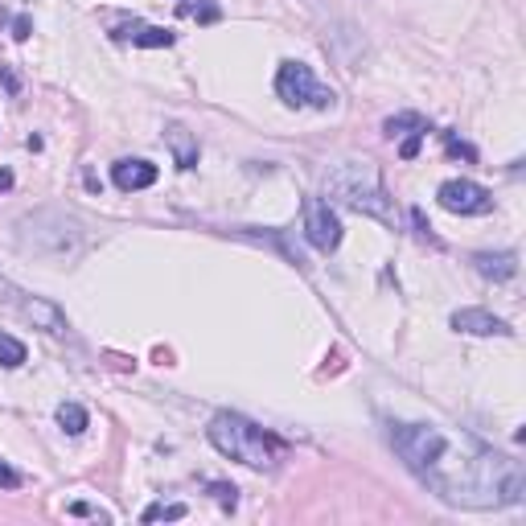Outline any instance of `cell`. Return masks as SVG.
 I'll return each mask as SVG.
<instances>
[{
    "label": "cell",
    "mask_w": 526,
    "mask_h": 526,
    "mask_svg": "<svg viewBox=\"0 0 526 526\" xmlns=\"http://www.w3.org/2000/svg\"><path fill=\"white\" fill-rule=\"evenodd\" d=\"M391 444L428 490L457 510H502L526 498V473L514 457L436 424H395Z\"/></svg>",
    "instance_id": "obj_1"
},
{
    "label": "cell",
    "mask_w": 526,
    "mask_h": 526,
    "mask_svg": "<svg viewBox=\"0 0 526 526\" xmlns=\"http://www.w3.org/2000/svg\"><path fill=\"white\" fill-rule=\"evenodd\" d=\"M206 436L222 457H231L247 469H276L284 457V444L268 428L251 424L247 416H235V411H218L206 428Z\"/></svg>",
    "instance_id": "obj_2"
},
{
    "label": "cell",
    "mask_w": 526,
    "mask_h": 526,
    "mask_svg": "<svg viewBox=\"0 0 526 526\" xmlns=\"http://www.w3.org/2000/svg\"><path fill=\"white\" fill-rule=\"evenodd\" d=\"M17 243L21 251L62 259L83 247V227H79V218H70L62 210H33L17 222Z\"/></svg>",
    "instance_id": "obj_3"
},
{
    "label": "cell",
    "mask_w": 526,
    "mask_h": 526,
    "mask_svg": "<svg viewBox=\"0 0 526 526\" xmlns=\"http://www.w3.org/2000/svg\"><path fill=\"white\" fill-rule=\"evenodd\" d=\"M329 194L342 198L350 210L370 214V218L387 222V227H395V202L387 198L379 173H374L370 165L350 161V165H342V169H333V173H329Z\"/></svg>",
    "instance_id": "obj_4"
},
{
    "label": "cell",
    "mask_w": 526,
    "mask_h": 526,
    "mask_svg": "<svg viewBox=\"0 0 526 526\" xmlns=\"http://www.w3.org/2000/svg\"><path fill=\"white\" fill-rule=\"evenodd\" d=\"M276 95L288 107H317V111H329L337 103V95L313 79V70L305 62H280V70H276Z\"/></svg>",
    "instance_id": "obj_5"
},
{
    "label": "cell",
    "mask_w": 526,
    "mask_h": 526,
    "mask_svg": "<svg viewBox=\"0 0 526 526\" xmlns=\"http://www.w3.org/2000/svg\"><path fill=\"white\" fill-rule=\"evenodd\" d=\"M436 198H440V206H444L448 214H461V218H469V214H490V210H494V194L485 190V185L469 181V177L444 181L440 190H436Z\"/></svg>",
    "instance_id": "obj_6"
},
{
    "label": "cell",
    "mask_w": 526,
    "mask_h": 526,
    "mask_svg": "<svg viewBox=\"0 0 526 526\" xmlns=\"http://www.w3.org/2000/svg\"><path fill=\"white\" fill-rule=\"evenodd\" d=\"M0 300L5 305H13L25 321H33L37 329H46V333H62L66 329V317L50 305V300H42V296H29V292H21V288H13L9 280H0Z\"/></svg>",
    "instance_id": "obj_7"
},
{
    "label": "cell",
    "mask_w": 526,
    "mask_h": 526,
    "mask_svg": "<svg viewBox=\"0 0 526 526\" xmlns=\"http://www.w3.org/2000/svg\"><path fill=\"white\" fill-rule=\"evenodd\" d=\"M305 239L325 255L342 247V222H337L325 198H305Z\"/></svg>",
    "instance_id": "obj_8"
},
{
    "label": "cell",
    "mask_w": 526,
    "mask_h": 526,
    "mask_svg": "<svg viewBox=\"0 0 526 526\" xmlns=\"http://www.w3.org/2000/svg\"><path fill=\"white\" fill-rule=\"evenodd\" d=\"M448 325H453L457 333H469V337H510V321L494 317L490 309H457L453 317H448Z\"/></svg>",
    "instance_id": "obj_9"
},
{
    "label": "cell",
    "mask_w": 526,
    "mask_h": 526,
    "mask_svg": "<svg viewBox=\"0 0 526 526\" xmlns=\"http://www.w3.org/2000/svg\"><path fill=\"white\" fill-rule=\"evenodd\" d=\"M111 181H116V190H124V194L148 190V185L157 181V165H148V161H140V157L116 161V165H111Z\"/></svg>",
    "instance_id": "obj_10"
},
{
    "label": "cell",
    "mask_w": 526,
    "mask_h": 526,
    "mask_svg": "<svg viewBox=\"0 0 526 526\" xmlns=\"http://www.w3.org/2000/svg\"><path fill=\"white\" fill-rule=\"evenodd\" d=\"M165 144H169L177 169H194V165H198V136H194L190 128L169 124V128H165Z\"/></svg>",
    "instance_id": "obj_11"
},
{
    "label": "cell",
    "mask_w": 526,
    "mask_h": 526,
    "mask_svg": "<svg viewBox=\"0 0 526 526\" xmlns=\"http://www.w3.org/2000/svg\"><path fill=\"white\" fill-rule=\"evenodd\" d=\"M120 42H132V46H144V50H161V46H173V33L161 29V25H144V21H132L124 29H116Z\"/></svg>",
    "instance_id": "obj_12"
},
{
    "label": "cell",
    "mask_w": 526,
    "mask_h": 526,
    "mask_svg": "<svg viewBox=\"0 0 526 526\" xmlns=\"http://www.w3.org/2000/svg\"><path fill=\"white\" fill-rule=\"evenodd\" d=\"M473 268H477L485 280H510V276L518 272V255H514V251H498V255L481 251V255H473Z\"/></svg>",
    "instance_id": "obj_13"
},
{
    "label": "cell",
    "mask_w": 526,
    "mask_h": 526,
    "mask_svg": "<svg viewBox=\"0 0 526 526\" xmlns=\"http://www.w3.org/2000/svg\"><path fill=\"white\" fill-rule=\"evenodd\" d=\"M58 424H62V432L79 436V432H87L91 416H87V407H79V403H62V407H58Z\"/></svg>",
    "instance_id": "obj_14"
},
{
    "label": "cell",
    "mask_w": 526,
    "mask_h": 526,
    "mask_svg": "<svg viewBox=\"0 0 526 526\" xmlns=\"http://www.w3.org/2000/svg\"><path fill=\"white\" fill-rule=\"evenodd\" d=\"M407 128H411V132H428V120L416 116V111H403V116H391V120L383 124L387 136H399V132H407Z\"/></svg>",
    "instance_id": "obj_15"
},
{
    "label": "cell",
    "mask_w": 526,
    "mask_h": 526,
    "mask_svg": "<svg viewBox=\"0 0 526 526\" xmlns=\"http://www.w3.org/2000/svg\"><path fill=\"white\" fill-rule=\"evenodd\" d=\"M0 366H5V370L25 366V346L17 342V337H9V333H0Z\"/></svg>",
    "instance_id": "obj_16"
},
{
    "label": "cell",
    "mask_w": 526,
    "mask_h": 526,
    "mask_svg": "<svg viewBox=\"0 0 526 526\" xmlns=\"http://www.w3.org/2000/svg\"><path fill=\"white\" fill-rule=\"evenodd\" d=\"M181 13H185V17H198L202 25H214V21L222 17V9L214 5V0H198V5H181Z\"/></svg>",
    "instance_id": "obj_17"
},
{
    "label": "cell",
    "mask_w": 526,
    "mask_h": 526,
    "mask_svg": "<svg viewBox=\"0 0 526 526\" xmlns=\"http://www.w3.org/2000/svg\"><path fill=\"white\" fill-rule=\"evenodd\" d=\"M190 510H185L181 502H173V506H165V502H157V506H148L144 510V522H161V518H185Z\"/></svg>",
    "instance_id": "obj_18"
},
{
    "label": "cell",
    "mask_w": 526,
    "mask_h": 526,
    "mask_svg": "<svg viewBox=\"0 0 526 526\" xmlns=\"http://www.w3.org/2000/svg\"><path fill=\"white\" fill-rule=\"evenodd\" d=\"M0 485H5V490H21V473L9 469L5 461H0Z\"/></svg>",
    "instance_id": "obj_19"
},
{
    "label": "cell",
    "mask_w": 526,
    "mask_h": 526,
    "mask_svg": "<svg viewBox=\"0 0 526 526\" xmlns=\"http://www.w3.org/2000/svg\"><path fill=\"white\" fill-rule=\"evenodd\" d=\"M448 153H453V157H465V161H473V157H477L469 144H461V140H453V136H448Z\"/></svg>",
    "instance_id": "obj_20"
},
{
    "label": "cell",
    "mask_w": 526,
    "mask_h": 526,
    "mask_svg": "<svg viewBox=\"0 0 526 526\" xmlns=\"http://www.w3.org/2000/svg\"><path fill=\"white\" fill-rule=\"evenodd\" d=\"M0 190H13V173L9 169H0Z\"/></svg>",
    "instance_id": "obj_21"
},
{
    "label": "cell",
    "mask_w": 526,
    "mask_h": 526,
    "mask_svg": "<svg viewBox=\"0 0 526 526\" xmlns=\"http://www.w3.org/2000/svg\"><path fill=\"white\" fill-rule=\"evenodd\" d=\"M0 83H5L9 91H17V79H13V74H9V70H0Z\"/></svg>",
    "instance_id": "obj_22"
}]
</instances>
